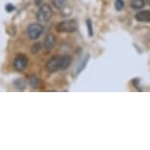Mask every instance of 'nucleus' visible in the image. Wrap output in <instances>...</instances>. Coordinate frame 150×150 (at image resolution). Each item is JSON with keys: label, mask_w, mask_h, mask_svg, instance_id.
Instances as JSON below:
<instances>
[{"label": "nucleus", "mask_w": 150, "mask_h": 150, "mask_svg": "<svg viewBox=\"0 0 150 150\" xmlns=\"http://www.w3.org/2000/svg\"><path fill=\"white\" fill-rule=\"evenodd\" d=\"M72 64V57L70 55L54 56L50 58L45 64V68L49 73L58 72L59 70H65Z\"/></svg>", "instance_id": "obj_1"}, {"label": "nucleus", "mask_w": 150, "mask_h": 150, "mask_svg": "<svg viewBox=\"0 0 150 150\" xmlns=\"http://www.w3.org/2000/svg\"><path fill=\"white\" fill-rule=\"evenodd\" d=\"M78 22L76 20H67V21H63L56 26V30L58 33H75L78 30Z\"/></svg>", "instance_id": "obj_2"}, {"label": "nucleus", "mask_w": 150, "mask_h": 150, "mask_svg": "<svg viewBox=\"0 0 150 150\" xmlns=\"http://www.w3.org/2000/svg\"><path fill=\"white\" fill-rule=\"evenodd\" d=\"M52 16V9L48 4H43L38 9L36 13V19L40 23H47L51 19Z\"/></svg>", "instance_id": "obj_3"}, {"label": "nucleus", "mask_w": 150, "mask_h": 150, "mask_svg": "<svg viewBox=\"0 0 150 150\" xmlns=\"http://www.w3.org/2000/svg\"><path fill=\"white\" fill-rule=\"evenodd\" d=\"M42 33H43V27H42L41 24H38V23L30 24L27 30L28 36L32 40H35V39L39 38L42 35Z\"/></svg>", "instance_id": "obj_4"}, {"label": "nucleus", "mask_w": 150, "mask_h": 150, "mask_svg": "<svg viewBox=\"0 0 150 150\" xmlns=\"http://www.w3.org/2000/svg\"><path fill=\"white\" fill-rule=\"evenodd\" d=\"M28 58L24 54H20L17 55L15 59L13 61V67L17 72H23L24 70H26V68L28 66Z\"/></svg>", "instance_id": "obj_5"}, {"label": "nucleus", "mask_w": 150, "mask_h": 150, "mask_svg": "<svg viewBox=\"0 0 150 150\" xmlns=\"http://www.w3.org/2000/svg\"><path fill=\"white\" fill-rule=\"evenodd\" d=\"M56 44V36L52 33H49V35H46V38H44L43 43H42V46L46 51H50L54 48Z\"/></svg>", "instance_id": "obj_6"}, {"label": "nucleus", "mask_w": 150, "mask_h": 150, "mask_svg": "<svg viewBox=\"0 0 150 150\" xmlns=\"http://www.w3.org/2000/svg\"><path fill=\"white\" fill-rule=\"evenodd\" d=\"M134 18L138 22L149 23L150 22V11H139L135 14Z\"/></svg>", "instance_id": "obj_7"}, {"label": "nucleus", "mask_w": 150, "mask_h": 150, "mask_svg": "<svg viewBox=\"0 0 150 150\" xmlns=\"http://www.w3.org/2000/svg\"><path fill=\"white\" fill-rule=\"evenodd\" d=\"M52 5L56 9L61 11L68 7V0H52Z\"/></svg>", "instance_id": "obj_8"}, {"label": "nucleus", "mask_w": 150, "mask_h": 150, "mask_svg": "<svg viewBox=\"0 0 150 150\" xmlns=\"http://www.w3.org/2000/svg\"><path fill=\"white\" fill-rule=\"evenodd\" d=\"M28 83H29L33 88H38L39 86V83H40V80H39L35 75H33V76H30L29 79H28Z\"/></svg>", "instance_id": "obj_9"}, {"label": "nucleus", "mask_w": 150, "mask_h": 150, "mask_svg": "<svg viewBox=\"0 0 150 150\" xmlns=\"http://www.w3.org/2000/svg\"><path fill=\"white\" fill-rule=\"evenodd\" d=\"M14 86H16L17 89L19 90H24L26 88V86H27V83L26 81L24 80V79L20 78V79H16L15 81H14Z\"/></svg>", "instance_id": "obj_10"}, {"label": "nucleus", "mask_w": 150, "mask_h": 150, "mask_svg": "<svg viewBox=\"0 0 150 150\" xmlns=\"http://www.w3.org/2000/svg\"><path fill=\"white\" fill-rule=\"evenodd\" d=\"M145 2L144 0H132L131 1V7L134 10H139L144 7Z\"/></svg>", "instance_id": "obj_11"}, {"label": "nucleus", "mask_w": 150, "mask_h": 150, "mask_svg": "<svg viewBox=\"0 0 150 150\" xmlns=\"http://www.w3.org/2000/svg\"><path fill=\"white\" fill-rule=\"evenodd\" d=\"M89 54H87V55H86V57H84V59L83 60V62H81V65L80 66H79V68H78V70H77V75H79V74H80L81 71H83L84 68H86V66L87 65V63H88V60H89Z\"/></svg>", "instance_id": "obj_12"}, {"label": "nucleus", "mask_w": 150, "mask_h": 150, "mask_svg": "<svg viewBox=\"0 0 150 150\" xmlns=\"http://www.w3.org/2000/svg\"><path fill=\"white\" fill-rule=\"evenodd\" d=\"M125 7V1L124 0H116L115 1V8L117 11L123 10Z\"/></svg>", "instance_id": "obj_13"}, {"label": "nucleus", "mask_w": 150, "mask_h": 150, "mask_svg": "<svg viewBox=\"0 0 150 150\" xmlns=\"http://www.w3.org/2000/svg\"><path fill=\"white\" fill-rule=\"evenodd\" d=\"M40 48H41V44L38 43V42H36V43H35L32 46L30 50H32V53H33V54H36V53L40 50Z\"/></svg>", "instance_id": "obj_14"}, {"label": "nucleus", "mask_w": 150, "mask_h": 150, "mask_svg": "<svg viewBox=\"0 0 150 150\" xmlns=\"http://www.w3.org/2000/svg\"><path fill=\"white\" fill-rule=\"evenodd\" d=\"M86 25H87V30H88V35L89 36H92L93 35V30H92V23L91 21L88 19L86 20Z\"/></svg>", "instance_id": "obj_15"}, {"label": "nucleus", "mask_w": 150, "mask_h": 150, "mask_svg": "<svg viewBox=\"0 0 150 150\" xmlns=\"http://www.w3.org/2000/svg\"><path fill=\"white\" fill-rule=\"evenodd\" d=\"M5 9H6L7 12L10 13V12H12V11H14L15 7H14L11 3H8V4H6V6H5Z\"/></svg>", "instance_id": "obj_16"}, {"label": "nucleus", "mask_w": 150, "mask_h": 150, "mask_svg": "<svg viewBox=\"0 0 150 150\" xmlns=\"http://www.w3.org/2000/svg\"><path fill=\"white\" fill-rule=\"evenodd\" d=\"M43 0H33V2H35V5H36V6H39Z\"/></svg>", "instance_id": "obj_17"}, {"label": "nucleus", "mask_w": 150, "mask_h": 150, "mask_svg": "<svg viewBox=\"0 0 150 150\" xmlns=\"http://www.w3.org/2000/svg\"><path fill=\"white\" fill-rule=\"evenodd\" d=\"M144 2H145L146 4H148L149 6H150V0H144Z\"/></svg>", "instance_id": "obj_18"}]
</instances>
